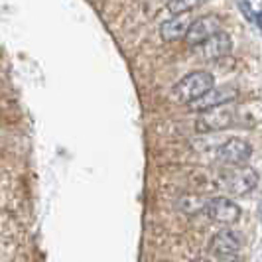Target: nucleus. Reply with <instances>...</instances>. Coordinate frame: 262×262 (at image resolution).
Returning <instances> with one entry per match:
<instances>
[{
	"mask_svg": "<svg viewBox=\"0 0 262 262\" xmlns=\"http://www.w3.org/2000/svg\"><path fill=\"white\" fill-rule=\"evenodd\" d=\"M254 22H256V24H258V28L262 30V12L254 14Z\"/></svg>",
	"mask_w": 262,
	"mask_h": 262,
	"instance_id": "ddd939ff",
	"label": "nucleus"
},
{
	"mask_svg": "<svg viewBox=\"0 0 262 262\" xmlns=\"http://www.w3.org/2000/svg\"><path fill=\"white\" fill-rule=\"evenodd\" d=\"M252 156V146L243 138H229L217 148V160L225 166H243Z\"/></svg>",
	"mask_w": 262,
	"mask_h": 262,
	"instance_id": "0eeeda50",
	"label": "nucleus"
},
{
	"mask_svg": "<svg viewBox=\"0 0 262 262\" xmlns=\"http://www.w3.org/2000/svg\"><path fill=\"white\" fill-rule=\"evenodd\" d=\"M260 213H262V207H260Z\"/></svg>",
	"mask_w": 262,
	"mask_h": 262,
	"instance_id": "2eb2a0df",
	"label": "nucleus"
},
{
	"mask_svg": "<svg viewBox=\"0 0 262 262\" xmlns=\"http://www.w3.org/2000/svg\"><path fill=\"white\" fill-rule=\"evenodd\" d=\"M236 97H238V89L233 85H223V87H213L211 91H207L203 97H199L197 101L189 103V108L195 111V113H203L207 108L219 105H227V103H233Z\"/></svg>",
	"mask_w": 262,
	"mask_h": 262,
	"instance_id": "6e6552de",
	"label": "nucleus"
},
{
	"mask_svg": "<svg viewBox=\"0 0 262 262\" xmlns=\"http://www.w3.org/2000/svg\"><path fill=\"white\" fill-rule=\"evenodd\" d=\"M213 87H215V77L209 71H191L173 85L171 99L182 105H189V103L197 101L199 97H203L207 91H211Z\"/></svg>",
	"mask_w": 262,
	"mask_h": 262,
	"instance_id": "f03ea898",
	"label": "nucleus"
},
{
	"mask_svg": "<svg viewBox=\"0 0 262 262\" xmlns=\"http://www.w3.org/2000/svg\"><path fill=\"white\" fill-rule=\"evenodd\" d=\"M223 20L217 14H205L201 18H197L191 22V26L185 34V43L187 46H201L203 41H207L211 36H215L217 32H221Z\"/></svg>",
	"mask_w": 262,
	"mask_h": 262,
	"instance_id": "20e7f679",
	"label": "nucleus"
},
{
	"mask_svg": "<svg viewBox=\"0 0 262 262\" xmlns=\"http://www.w3.org/2000/svg\"><path fill=\"white\" fill-rule=\"evenodd\" d=\"M191 262H207V260H203V258H193Z\"/></svg>",
	"mask_w": 262,
	"mask_h": 262,
	"instance_id": "4468645a",
	"label": "nucleus"
},
{
	"mask_svg": "<svg viewBox=\"0 0 262 262\" xmlns=\"http://www.w3.org/2000/svg\"><path fill=\"white\" fill-rule=\"evenodd\" d=\"M207 197L199 195H184L178 201V207L184 211L185 215H197V213H205V205H207Z\"/></svg>",
	"mask_w": 262,
	"mask_h": 262,
	"instance_id": "9b49d317",
	"label": "nucleus"
},
{
	"mask_svg": "<svg viewBox=\"0 0 262 262\" xmlns=\"http://www.w3.org/2000/svg\"><path fill=\"white\" fill-rule=\"evenodd\" d=\"M241 249H243V243H241L238 235L233 233V231H229V229H223V231L215 233L209 243V250L221 262L236 260L238 254H241Z\"/></svg>",
	"mask_w": 262,
	"mask_h": 262,
	"instance_id": "39448f33",
	"label": "nucleus"
},
{
	"mask_svg": "<svg viewBox=\"0 0 262 262\" xmlns=\"http://www.w3.org/2000/svg\"><path fill=\"white\" fill-rule=\"evenodd\" d=\"M235 120V108L227 105H219L207 108L203 113H199V117L195 120V130L201 134H207V132H219L225 130L233 124Z\"/></svg>",
	"mask_w": 262,
	"mask_h": 262,
	"instance_id": "7ed1b4c3",
	"label": "nucleus"
},
{
	"mask_svg": "<svg viewBox=\"0 0 262 262\" xmlns=\"http://www.w3.org/2000/svg\"><path fill=\"white\" fill-rule=\"evenodd\" d=\"M205 215L213 223L235 225L241 219V207L229 197H209L205 205Z\"/></svg>",
	"mask_w": 262,
	"mask_h": 262,
	"instance_id": "423d86ee",
	"label": "nucleus"
},
{
	"mask_svg": "<svg viewBox=\"0 0 262 262\" xmlns=\"http://www.w3.org/2000/svg\"><path fill=\"white\" fill-rule=\"evenodd\" d=\"M205 0H168V10L171 14H184L191 12L199 4H203Z\"/></svg>",
	"mask_w": 262,
	"mask_h": 262,
	"instance_id": "f8f14e48",
	"label": "nucleus"
},
{
	"mask_svg": "<svg viewBox=\"0 0 262 262\" xmlns=\"http://www.w3.org/2000/svg\"><path fill=\"white\" fill-rule=\"evenodd\" d=\"M199 52H201V57L207 59V61H215V59H221L225 55L231 53V48H233V39L227 32H217L215 36H211L207 41H203L201 46H197Z\"/></svg>",
	"mask_w": 262,
	"mask_h": 262,
	"instance_id": "1a4fd4ad",
	"label": "nucleus"
},
{
	"mask_svg": "<svg viewBox=\"0 0 262 262\" xmlns=\"http://www.w3.org/2000/svg\"><path fill=\"white\" fill-rule=\"evenodd\" d=\"M191 16L189 12L184 14H173V18L166 20L160 26V38L164 41H178V39H185V34L191 26Z\"/></svg>",
	"mask_w": 262,
	"mask_h": 262,
	"instance_id": "9d476101",
	"label": "nucleus"
},
{
	"mask_svg": "<svg viewBox=\"0 0 262 262\" xmlns=\"http://www.w3.org/2000/svg\"><path fill=\"white\" fill-rule=\"evenodd\" d=\"M217 185L221 191L229 193V195H247L258 185V173L247 164L227 166L217 176Z\"/></svg>",
	"mask_w": 262,
	"mask_h": 262,
	"instance_id": "f257e3e1",
	"label": "nucleus"
}]
</instances>
